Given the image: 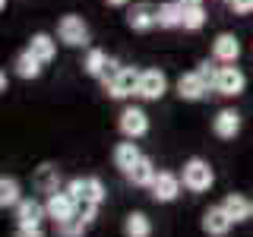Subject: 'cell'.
<instances>
[{"instance_id":"17","label":"cell","mask_w":253,"mask_h":237,"mask_svg":"<svg viewBox=\"0 0 253 237\" xmlns=\"http://www.w3.org/2000/svg\"><path fill=\"white\" fill-rule=\"evenodd\" d=\"M206 92H209V85L203 82V76L196 73V70L193 73H184L177 79V95L184 101H200V98H206Z\"/></svg>"},{"instance_id":"4","label":"cell","mask_w":253,"mask_h":237,"mask_svg":"<svg viewBox=\"0 0 253 237\" xmlns=\"http://www.w3.org/2000/svg\"><path fill=\"white\" fill-rule=\"evenodd\" d=\"M117 126H121V133L126 139H142L149 133V114L142 108H124L121 117H117Z\"/></svg>"},{"instance_id":"1","label":"cell","mask_w":253,"mask_h":237,"mask_svg":"<svg viewBox=\"0 0 253 237\" xmlns=\"http://www.w3.org/2000/svg\"><path fill=\"white\" fill-rule=\"evenodd\" d=\"M180 180L190 193H209L212 184H215V171L209 168L206 158H187L184 171H180Z\"/></svg>"},{"instance_id":"31","label":"cell","mask_w":253,"mask_h":237,"mask_svg":"<svg viewBox=\"0 0 253 237\" xmlns=\"http://www.w3.org/2000/svg\"><path fill=\"white\" fill-rule=\"evenodd\" d=\"M13 237H44V231L42 228H16Z\"/></svg>"},{"instance_id":"27","label":"cell","mask_w":253,"mask_h":237,"mask_svg":"<svg viewBox=\"0 0 253 237\" xmlns=\"http://www.w3.org/2000/svg\"><path fill=\"white\" fill-rule=\"evenodd\" d=\"M206 26V10L203 3H184V29L187 32H200Z\"/></svg>"},{"instance_id":"16","label":"cell","mask_w":253,"mask_h":237,"mask_svg":"<svg viewBox=\"0 0 253 237\" xmlns=\"http://www.w3.org/2000/svg\"><path fill=\"white\" fill-rule=\"evenodd\" d=\"M124 177L130 180L133 187H142V190H149V187H152V180L158 177V168L152 164V158H149V155H142L139 161H136V164H133L130 171L124 174Z\"/></svg>"},{"instance_id":"11","label":"cell","mask_w":253,"mask_h":237,"mask_svg":"<svg viewBox=\"0 0 253 237\" xmlns=\"http://www.w3.org/2000/svg\"><path fill=\"white\" fill-rule=\"evenodd\" d=\"M13 212H16V228H42V221L47 218V205L38 199H22Z\"/></svg>"},{"instance_id":"19","label":"cell","mask_w":253,"mask_h":237,"mask_svg":"<svg viewBox=\"0 0 253 237\" xmlns=\"http://www.w3.org/2000/svg\"><path fill=\"white\" fill-rule=\"evenodd\" d=\"M60 168L57 164H51V161H44L42 168L35 171V190L38 193H57L60 190Z\"/></svg>"},{"instance_id":"18","label":"cell","mask_w":253,"mask_h":237,"mask_svg":"<svg viewBox=\"0 0 253 237\" xmlns=\"http://www.w3.org/2000/svg\"><path fill=\"white\" fill-rule=\"evenodd\" d=\"M221 205H225V212L231 215L234 225H241V221L253 218V199H247L244 193H228L225 199H221Z\"/></svg>"},{"instance_id":"15","label":"cell","mask_w":253,"mask_h":237,"mask_svg":"<svg viewBox=\"0 0 253 237\" xmlns=\"http://www.w3.org/2000/svg\"><path fill=\"white\" fill-rule=\"evenodd\" d=\"M142 158V152H139V146H136V139H126V142H117L114 146V152H111V161H114V168L117 171H130L133 164H136Z\"/></svg>"},{"instance_id":"21","label":"cell","mask_w":253,"mask_h":237,"mask_svg":"<svg viewBox=\"0 0 253 237\" xmlns=\"http://www.w3.org/2000/svg\"><path fill=\"white\" fill-rule=\"evenodd\" d=\"M42 67H44V63L38 60L29 47H26V51H19V54H16V60H13V70H16V76H19V79H38V76H42Z\"/></svg>"},{"instance_id":"28","label":"cell","mask_w":253,"mask_h":237,"mask_svg":"<svg viewBox=\"0 0 253 237\" xmlns=\"http://www.w3.org/2000/svg\"><path fill=\"white\" fill-rule=\"evenodd\" d=\"M218 70H221V67H218V60L212 57V60H203L200 67H196V73L203 76V82L209 85V89H215V79H218Z\"/></svg>"},{"instance_id":"5","label":"cell","mask_w":253,"mask_h":237,"mask_svg":"<svg viewBox=\"0 0 253 237\" xmlns=\"http://www.w3.org/2000/svg\"><path fill=\"white\" fill-rule=\"evenodd\" d=\"M180 187H184L180 174H174V171H158V177L152 180L149 193H152L155 202H174V199L180 196Z\"/></svg>"},{"instance_id":"14","label":"cell","mask_w":253,"mask_h":237,"mask_svg":"<svg viewBox=\"0 0 253 237\" xmlns=\"http://www.w3.org/2000/svg\"><path fill=\"white\" fill-rule=\"evenodd\" d=\"M212 57L218 63H237V57H241V41H237L231 32H221V35H215V41H212Z\"/></svg>"},{"instance_id":"10","label":"cell","mask_w":253,"mask_h":237,"mask_svg":"<svg viewBox=\"0 0 253 237\" xmlns=\"http://www.w3.org/2000/svg\"><path fill=\"white\" fill-rule=\"evenodd\" d=\"M139 70H133V67H124L121 73L114 76V82H108L105 85V92L111 95V98H130V95H136L139 92Z\"/></svg>"},{"instance_id":"9","label":"cell","mask_w":253,"mask_h":237,"mask_svg":"<svg viewBox=\"0 0 253 237\" xmlns=\"http://www.w3.org/2000/svg\"><path fill=\"white\" fill-rule=\"evenodd\" d=\"M165 92H168V76L162 73V70H142L139 76V98L142 101H158L165 98Z\"/></svg>"},{"instance_id":"24","label":"cell","mask_w":253,"mask_h":237,"mask_svg":"<svg viewBox=\"0 0 253 237\" xmlns=\"http://www.w3.org/2000/svg\"><path fill=\"white\" fill-rule=\"evenodd\" d=\"M22 202V187L16 177H0V209H16Z\"/></svg>"},{"instance_id":"25","label":"cell","mask_w":253,"mask_h":237,"mask_svg":"<svg viewBox=\"0 0 253 237\" xmlns=\"http://www.w3.org/2000/svg\"><path fill=\"white\" fill-rule=\"evenodd\" d=\"M54 231H57V237H83L85 231H89V221H85V218L76 212L73 218L57 221V225H54Z\"/></svg>"},{"instance_id":"3","label":"cell","mask_w":253,"mask_h":237,"mask_svg":"<svg viewBox=\"0 0 253 237\" xmlns=\"http://www.w3.org/2000/svg\"><path fill=\"white\" fill-rule=\"evenodd\" d=\"M44 205H47V218L57 225V221H67V218H73V215H76L79 199H76L73 193H70V190H57V193H47Z\"/></svg>"},{"instance_id":"6","label":"cell","mask_w":253,"mask_h":237,"mask_svg":"<svg viewBox=\"0 0 253 237\" xmlns=\"http://www.w3.org/2000/svg\"><path fill=\"white\" fill-rule=\"evenodd\" d=\"M244 89H247V76L241 73V67H234V63H225V67L218 70V79H215V92L225 95V98H237Z\"/></svg>"},{"instance_id":"33","label":"cell","mask_w":253,"mask_h":237,"mask_svg":"<svg viewBox=\"0 0 253 237\" xmlns=\"http://www.w3.org/2000/svg\"><path fill=\"white\" fill-rule=\"evenodd\" d=\"M184 3H203V0H184Z\"/></svg>"},{"instance_id":"22","label":"cell","mask_w":253,"mask_h":237,"mask_svg":"<svg viewBox=\"0 0 253 237\" xmlns=\"http://www.w3.org/2000/svg\"><path fill=\"white\" fill-rule=\"evenodd\" d=\"M29 51L35 54L42 63H51L54 57H57V41H54L47 32H35V35H32V41H29Z\"/></svg>"},{"instance_id":"34","label":"cell","mask_w":253,"mask_h":237,"mask_svg":"<svg viewBox=\"0 0 253 237\" xmlns=\"http://www.w3.org/2000/svg\"><path fill=\"white\" fill-rule=\"evenodd\" d=\"M225 3H228V0H225Z\"/></svg>"},{"instance_id":"7","label":"cell","mask_w":253,"mask_h":237,"mask_svg":"<svg viewBox=\"0 0 253 237\" xmlns=\"http://www.w3.org/2000/svg\"><path fill=\"white\" fill-rule=\"evenodd\" d=\"M67 190L79 202H95V205L105 202V184H101V177H73L67 184Z\"/></svg>"},{"instance_id":"29","label":"cell","mask_w":253,"mask_h":237,"mask_svg":"<svg viewBox=\"0 0 253 237\" xmlns=\"http://www.w3.org/2000/svg\"><path fill=\"white\" fill-rule=\"evenodd\" d=\"M76 212H79V215H83L85 221H89V225H92L95 218H98V205H95V202H79V209H76Z\"/></svg>"},{"instance_id":"13","label":"cell","mask_w":253,"mask_h":237,"mask_svg":"<svg viewBox=\"0 0 253 237\" xmlns=\"http://www.w3.org/2000/svg\"><path fill=\"white\" fill-rule=\"evenodd\" d=\"M212 133L218 139H234L241 133V114L234 108H221L215 117H212Z\"/></svg>"},{"instance_id":"30","label":"cell","mask_w":253,"mask_h":237,"mask_svg":"<svg viewBox=\"0 0 253 237\" xmlns=\"http://www.w3.org/2000/svg\"><path fill=\"white\" fill-rule=\"evenodd\" d=\"M228 6H231L237 16H244V13H250V10H253V0H228Z\"/></svg>"},{"instance_id":"2","label":"cell","mask_w":253,"mask_h":237,"mask_svg":"<svg viewBox=\"0 0 253 237\" xmlns=\"http://www.w3.org/2000/svg\"><path fill=\"white\" fill-rule=\"evenodd\" d=\"M57 38L67 47H85L89 44V26H85V19L83 16H60V22H57Z\"/></svg>"},{"instance_id":"23","label":"cell","mask_w":253,"mask_h":237,"mask_svg":"<svg viewBox=\"0 0 253 237\" xmlns=\"http://www.w3.org/2000/svg\"><path fill=\"white\" fill-rule=\"evenodd\" d=\"M124 237H152V221L146 212H130L124 218Z\"/></svg>"},{"instance_id":"26","label":"cell","mask_w":253,"mask_h":237,"mask_svg":"<svg viewBox=\"0 0 253 237\" xmlns=\"http://www.w3.org/2000/svg\"><path fill=\"white\" fill-rule=\"evenodd\" d=\"M108 60H111V57H108L105 51H101V47H92V51L85 54V63H83V70H85L89 76H98V79H101V73L108 70Z\"/></svg>"},{"instance_id":"8","label":"cell","mask_w":253,"mask_h":237,"mask_svg":"<svg viewBox=\"0 0 253 237\" xmlns=\"http://www.w3.org/2000/svg\"><path fill=\"white\" fill-rule=\"evenodd\" d=\"M126 26H130L133 32H152L158 26V6L149 3V0L133 3L130 10H126Z\"/></svg>"},{"instance_id":"32","label":"cell","mask_w":253,"mask_h":237,"mask_svg":"<svg viewBox=\"0 0 253 237\" xmlns=\"http://www.w3.org/2000/svg\"><path fill=\"white\" fill-rule=\"evenodd\" d=\"M105 3H108V6H126L130 0H105Z\"/></svg>"},{"instance_id":"20","label":"cell","mask_w":253,"mask_h":237,"mask_svg":"<svg viewBox=\"0 0 253 237\" xmlns=\"http://www.w3.org/2000/svg\"><path fill=\"white\" fill-rule=\"evenodd\" d=\"M158 26L162 29H184V0L158 3Z\"/></svg>"},{"instance_id":"12","label":"cell","mask_w":253,"mask_h":237,"mask_svg":"<svg viewBox=\"0 0 253 237\" xmlns=\"http://www.w3.org/2000/svg\"><path fill=\"white\" fill-rule=\"evenodd\" d=\"M231 215L225 212V205H209V209L203 212V231L209 234V237H225L228 231H231Z\"/></svg>"}]
</instances>
